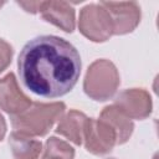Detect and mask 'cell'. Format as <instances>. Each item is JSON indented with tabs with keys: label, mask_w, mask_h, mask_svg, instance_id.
Segmentation results:
<instances>
[{
	"label": "cell",
	"mask_w": 159,
	"mask_h": 159,
	"mask_svg": "<svg viewBox=\"0 0 159 159\" xmlns=\"http://www.w3.org/2000/svg\"><path fill=\"white\" fill-rule=\"evenodd\" d=\"M17 67L26 89L40 97L57 98L76 86L81 75V57L67 40L43 35L22 47Z\"/></svg>",
	"instance_id": "1"
},
{
	"label": "cell",
	"mask_w": 159,
	"mask_h": 159,
	"mask_svg": "<svg viewBox=\"0 0 159 159\" xmlns=\"http://www.w3.org/2000/svg\"><path fill=\"white\" fill-rule=\"evenodd\" d=\"M65 103H39L32 102L25 111L11 117L12 127L16 132L25 133L31 137H42L50 132L56 122L63 116Z\"/></svg>",
	"instance_id": "2"
},
{
	"label": "cell",
	"mask_w": 159,
	"mask_h": 159,
	"mask_svg": "<svg viewBox=\"0 0 159 159\" xmlns=\"http://www.w3.org/2000/svg\"><path fill=\"white\" fill-rule=\"evenodd\" d=\"M119 86V73L108 60H97L89 67L84 77L83 89L94 101H107L114 96Z\"/></svg>",
	"instance_id": "3"
},
{
	"label": "cell",
	"mask_w": 159,
	"mask_h": 159,
	"mask_svg": "<svg viewBox=\"0 0 159 159\" xmlns=\"http://www.w3.org/2000/svg\"><path fill=\"white\" fill-rule=\"evenodd\" d=\"M78 29L83 36L94 42H103L113 35V22L102 4H89L80 12Z\"/></svg>",
	"instance_id": "4"
},
{
	"label": "cell",
	"mask_w": 159,
	"mask_h": 159,
	"mask_svg": "<svg viewBox=\"0 0 159 159\" xmlns=\"http://www.w3.org/2000/svg\"><path fill=\"white\" fill-rule=\"evenodd\" d=\"M82 143H84V147L89 153L104 155L117 144V135L113 128L102 119L88 118Z\"/></svg>",
	"instance_id": "5"
},
{
	"label": "cell",
	"mask_w": 159,
	"mask_h": 159,
	"mask_svg": "<svg viewBox=\"0 0 159 159\" xmlns=\"http://www.w3.org/2000/svg\"><path fill=\"white\" fill-rule=\"evenodd\" d=\"M102 6L108 11L113 22V35L132 32L140 21V7L137 2L102 1Z\"/></svg>",
	"instance_id": "6"
},
{
	"label": "cell",
	"mask_w": 159,
	"mask_h": 159,
	"mask_svg": "<svg viewBox=\"0 0 159 159\" xmlns=\"http://www.w3.org/2000/svg\"><path fill=\"white\" fill-rule=\"evenodd\" d=\"M113 104L130 119H144L152 113L150 94L143 88H129L122 91L116 97Z\"/></svg>",
	"instance_id": "7"
},
{
	"label": "cell",
	"mask_w": 159,
	"mask_h": 159,
	"mask_svg": "<svg viewBox=\"0 0 159 159\" xmlns=\"http://www.w3.org/2000/svg\"><path fill=\"white\" fill-rule=\"evenodd\" d=\"M31 103V99L20 89L14 73L10 72L0 78V109L12 117L25 111Z\"/></svg>",
	"instance_id": "8"
},
{
	"label": "cell",
	"mask_w": 159,
	"mask_h": 159,
	"mask_svg": "<svg viewBox=\"0 0 159 159\" xmlns=\"http://www.w3.org/2000/svg\"><path fill=\"white\" fill-rule=\"evenodd\" d=\"M39 12L47 22L53 24L55 26L60 27L66 32H72L75 30V9L68 2L42 1Z\"/></svg>",
	"instance_id": "9"
},
{
	"label": "cell",
	"mask_w": 159,
	"mask_h": 159,
	"mask_svg": "<svg viewBox=\"0 0 159 159\" xmlns=\"http://www.w3.org/2000/svg\"><path fill=\"white\" fill-rule=\"evenodd\" d=\"M87 120L88 118L82 112L71 109L70 112L63 113V116L60 118L56 132L70 142L80 145L83 142V133Z\"/></svg>",
	"instance_id": "10"
},
{
	"label": "cell",
	"mask_w": 159,
	"mask_h": 159,
	"mask_svg": "<svg viewBox=\"0 0 159 159\" xmlns=\"http://www.w3.org/2000/svg\"><path fill=\"white\" fill-rule=\"evenodd\" d=\"M99 119L113 128L117 135V144H123L130 138L134 128L133 122L117 106L112 104L104 107L99 114Z\"/></svg>",
	"instance_id": "11"
},
{
	"label": "cell",
	"mask_w": 159,
	"mask_h": 159,
	"mask_svg": "<svg viewBox=\"0 0 159 159\" xmlns=\"http://www.w3.org/2000/svg\"><path fill=\"white\" fill-rule=\"evenodd\" d=\"M9 144L14 159H37L42 152V144L40 140L16 130L10 134Z\"/></svg>",
	"instance_id": "12"
},
{
	"label": "cell",
	"mask_w": 159,
	"mask_h": 159,
	"mask_svg": "<svg viewBox=\"0 0 159 159\" xmlns=\"http://www.w3.org/2000/svg\"><path fill=\"white\" fill-rule=\"evenodd\" d=\"M75 149L63 139L51 137L46 140L42 159H73Z\"/></svg>",
	"instance_id": "13"
},
{
	"label": "cell",
	"mask_w": 159,
	"mask_h": 159,
	"mask_svg": "<svg viewBox=\"0 0 159 159\" xmlns=\"http://www.w3.org/2000/svg\"><path fill=\"white\" fill-rule=\"evenodd\" d=\"M12 57V48L11 46L0 39V73L10 65Z\"/></svg>",
	"instance_id": "14"
},
{
	"label": "cell",
	"mask_w": 159,
	"mask_h": 159,
	"mask_svg": "<svg viewBox=\"0 0 159 159\" xmlns=\"http://www.w3.org/2000/svg\"><path fill=\"white\" fill-rule=\"evenodd\" d=\"M21 7L25 9V11L27 12H31V14H35V12H39L40 11V7L42 5V1H20L17 2Z\"/></svg>",
	"instance_id": "15"
},
{
	"label": "cell",
	"mask_w": 159,
	"mask_h": 159,
	"mask_svg": "<svg viewBox=\"0 0 159 159\" xmlns=\"http://www.w3.org/2000/svg\"><path fill=\"white\" fill-rule=\"evenodd\" d=\"M5 133H6V123H5L4 117H2L1 113H0V142L2 140Z\"/></svg>",
	"instance_id": "16"
},
{
	"label": "cell",
	"mask_w": 159,
	"mask_h": 159,
	"mask_svg": "<svg viewBox=\"0 0 159 159\" xmlns=\"http://www.w3.org/2000/svg\"><path fill=\"white\" fill-rule=\"evenodd\" d=\"M2 5H4V2H0V7H1V6H2Z\"/></svg>",
	"instance_id": "17"
},
{
	"label": "cell",
	"mask_w": 159,
	"mask_h": 159,
	"mask_svg": "<svg viewBox=\"0 0 159 159\" xmlns=\"http://www.w3.org/2000/svg\"><path fill=\"white\" fill-rule=\"evenodd\" d=\"M111 159H114V158H111Z\"/></svg>",
	"instance_id": "18"
}]
</instances>
